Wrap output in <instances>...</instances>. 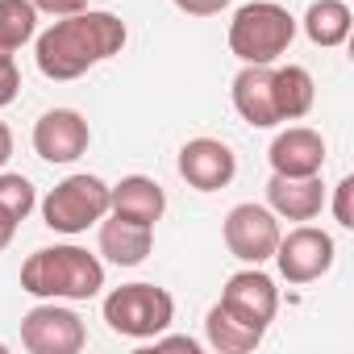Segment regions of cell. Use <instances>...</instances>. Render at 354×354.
<instances>
[{"label":"cell","instance_id":"obj_1","mask_svg":"<svg viewBox=\"0 0 354 354\" xmlns=\"http://www.w3.org/2000/svg\"><path fill=\"white\" fill-rule=\"evenodd\" d=\"M125 21L104 9H84L71 17H59L46 34H38L34 59L46 80H80L96 63L121 55L125 46Z\"/></svg>","mask_w":354,"mask_h":354},{"label":"cell","instance_id":"obj_2","mask_svg":"<svg viewBox=\"0 0 354 354\" xmlns=\"http://www.w3.org/2000/svg\"><path fill=\"white\" fill-rule=\"evenodd\" d=\"M104 288V263L80 246H46L21 263V292L38 300H92Z\"/></svg>","mask_w":354,"mask_h":354},{"label":"cell","instance_id":"obj_3","mask_svg":"<svg viewBox=\"0 0 354 354\" xmlns=\"http://www.w3.org/2000/svg\"><path fill=\"white\" fill-rule=\"evenodd\" d=\"M296 38V17L275 0H250L230 21V50L242 63H275Z\"/></svg>","mask_w":354,"mask_h":354},{"label":"cell","instance_id":"obj_4","mask_svg":"<svg viewBox=\"0 0 354 354\" xmlns=\"http://www.w3.org/2000/svg\"><path fill=\"white\" fill-rule=\"evenodd\" d=\"M175 321V300L158 283H121L104 296V325L121 337L150 342Z\"/></svg>","mask_w":354,"mask_h":354},{"label":"cell","instance_id":"obj_5","mask_svg":"<svg viewBox=\"0 0 354 354\" xmlns=\"http://www.w3.org/2000/svg\"><path fill=\"white\" fill-rule=\"evenodd\" d=\"M109 213V184L100 175H67L42 201V217L55 234H84Z\"/></svg>","mask_w":354,"mask_h":354},{"label":"cell","instance_id":"obj_6","mask_svg":"<svg viewBox=\"0 0 354 354\" xmlns=\"http://www.w3.org/2000/svg\"><path fill=\"white\" fill-rule=\"evenodd\" d=\"M88 342V329L80 321V313H71L59 300L34 304L21 317V346L30 354H80Z\"/></svg>","mask_w":354,"mask_h":354},{"label":"cell","instance_id":"obj_7","mask_svg":"<svg viewBox=\"0 0 354 354\" xmlns=\"http://www.w3.org/2000/svg\"><path fill=\"white\" fill-rule=\"evenodd\" d=\"M333 238L317 225H296L292 234H279V246H275V263H279V275L288 283H313L321 275H329L333 267Z\"/></svg>","mask_w":354,"mask_h":354},{"label":"cell","instance_id":"obj_8","mask_svg":"<svg viewBox=\"0 0 354 354\" xmlns=\"http://www.w3.org/2000/svg\"><path fill=\"white\" fill-rule=\"evenodd\" d=\"M221 234H225V246H230L234 259L259 267L279 246V217L271 209H263V205H234L225 213V230Z\"/></svg>","mask_w":354,"mask_h":354},{"label":"cell","instance_id":"obj_9","mask_svg":"<svg viewBox=\"0 0 354 354\" xmlns=\"http://www.w3.org/2000/svg\"><path fill=\"white\" fill-rule=\"evenodd\" d=\"M180 175L196 192H221L238 175V154L217 138H192L180 150Z\"/></svg>","mask_w":354,"mask_h":354},{"label":"cell","instance_id":"obj_10","mask_svg":"<svg viewBox=\"0 0 354 354\" xmlns=\"http://www.w3.org/2000/svg\"><path fill=\"white\" fill-rule=\"evenodd\" d=\"M88 142H92V129H88L84 113H75V109H50L34 125V150L46 162H75L88 150Z\"/></svg>","mask_w":354,"mask_h":354},{"label":"cell","instance_id":"obj_11","mask_svg":"<svg viewBox=\"0 0 354 354\" xmlns=\"http://www.w3.org/2000/svg\"><path fill=\"white\" fill-rule=\"evenodd\" d=\"M221 304L234 308L238 317H246L250 325H259V329L267 333V325H271L275 313H279V288H275L271 275H263L259 267H250V271H238V275L225 279Z\"/></svg>","mask_w":354,"mask_h":354},{"label":"cell","instance_id":"obj_12","mask_svg":"<svg viewBox=\"0 0 354 354\" xmlns=\"http://www.w3.org/2000/svg\"><path fill=\"white\" fill-rule=\"evenodd\" d=\"M234 109L254 129L279 125V109H275V67L271 63H242V71L234 75Z\"/></svg>","mask_w":354,"mask_h":354},{"label":"cell","instance_id":"obj_13","mask_svg":"<svg viewBox=\"0 0 354 354\" xmlns=\"http://www.w3.org/2000/svg\"><path fill=\"white\" fill-rule=\"evenodd\" d=\"M267 209L288 221H313L325 209V184L321 175H271L267 184Z\"/></svg>","mask_w":354,"mask_h":354},{"label":"cell","instance_id":"obj_14","mask_svg":"<svg viewBox=\"0 0 354 354\" xmlns=\"http://www.w3.org/2000/svg\"><path fill=\"white\" fill-rule=\"evenodd\" d=\"M267 158H271V175H321L325 138L308 125H292L271 142Z\"/></svg>","mask_w":354,"mask_h":354},{"label":"cell","instance_id":"obj_15","mask_svg":"<svg viewBox=\"0 0 354 354\" xmlns=\"http://www.w3.org/2000/svg\"><path fill=\"white\" fill-rule=\"evenodd\" d=\"M154 246V225H142V221H129V217H117V213H104L100 217V254L117 267H138L146 263Z\"/></svg>","mask_w":354,"mask_h":354},{"label":"cell","instance_id":"obj_16","mask_svg":"<svg viewBox=\"0 0 354 354\" xmlns=\"http://www.w3.org/2000/svg\"><path fill=\"white\" fill-rule=\"evenodd\" d=\"M109 213L142 221V225H154L167 213V192L150 180V175H125L121 184L109 188Z\"/></svg>","mask_w":354,"mask_h":354},{"label":"cell","instance_id":"obj_17","mask_svg":"<svg viewBox=\"0 0 354 354\" xmlns=\"http://www.w3.org/2000/svg\"><path fill=\"white\" fill-rule=\"evenodd\" d=\"M205 333H209V346L221 350V354H250V350L263 342V329L250 325L246 317H238L234 308H225L221 300L209 308V317H205Z\"/></svg>","mask_w":354,"mask_h":354},{"label":"cell","instance_id":"obj_18","mask_svg":"<svg viewBox=\"0 0 354 354\" xmlns=\"http://www.w3.org/2000/svg\"><path fill=\"white\" fill-rule=\"evenodd\" d=\"M350 21H354V13H350L346 0H313L308 13H304V34L313 46L333 50L350 38Z\"/></svg>","mask_w":354,"mask_h":354},{"label":"cell","instance_id":"obj_19","mask_svg":"<svg viewBox=\"0 0 354 354\" xmlns=\"http://www.w3.org/2000/svg\"><path fill=\"white\" fill-rule=\"evenodd\" d=\"M317 100V88H313V75L296 63L288 67H275V109H279V121H300Z\"/></svg>","mask_w":354,"mask_h":354},{"label":"cell","instance_id":"obj_20","mask_svg":"<svg viewBox=\"0 0 354 354\" xmlns=\"http://www.w3.org/2000/svg\"><path fill=\"white\" fill-rule=\"evenodd\" d=\"M38 34V9L30 0H0V50H21Z\"/></svg>","mask_w":354,"mask_h":354},{"label":"cell","instance_id":"obj_21","mask_svg":"<svg viewBox=\"0 0 354 354\" xmlns=\"http://www.w3.org/2000/svg\"><path fill=\"white\" fill-rule=\"evenodd\" d=\"M34 205H38V192H34V184L26 180V175H13V171H0V209H5L17 225L34 213Z\"/></svg>","mask_w":354,"mask_h":354},{"label":"cell","instance_id":"obj_22","mask_svg":"<svg viewBox=\"0 0 354 354\" xmlns=\"http://www.w3.org/2000/svg\"><path fill=\"white\" fill-rule=\"evenodd\" d=\"M21 92V71H17V59L13 50H0V109L13 104Z\"/></svg>","mask_w":354,"mask_h":354},{"label":"cell","instance_id":"obj_23","mask_svg":"<svg viewBox=\"0 0 354 354\" xmlns=\"http://www.w3.org/2000/svg\"><path fill=\"white\" fill-rule=\"evenodd\" d=\"M350 196H354V175H346V180L333 188V221L342 230H354V213H350Z\"/></svg>","mask_w":354,"mask_h":354},{"label":"cell","instance_id":"obj_24","mask_svg":"<svg viewBox=\"0 0 354 354\" xmlns=\"http://www.w3.org/2000/svg\"><path fill=\"white\" fill-rule=\"evenodd\" d=\"M30 5L46 17H71V13H84L88 0H30Z\"/></svg>","mask_w":354,"mask_h":354},{"label":"cell","instance_id":"obj_25","mask_svg":"<svg viewBox=\"0 0 354 354\" xmlns=\"http://www.w3.org/2000/svg\"><path fill=\"white\" fill-rule=\"evenodd\" d=\"M175 9L188 17H217L221 9H230V0H175Z\"/></svg>","mask_w":354,"mask_h":354},{"label":"cell","instance_id":"obj_26","mask_svg":"<svg viewBox=\"0 0 354 354\" xmlns=\"http://www.w3.org/2000/svg\"><path fill=\"white\" fill-rule=\"evenodd\" d=\"M150 342H154V350H188V354L201 350L192 337H162V333H158V337H150Z\"/></svg>","mask_w":354,"mask_h":354},{"label":"cell","instance_id":"obj_27","mask_svg":"<svg viewBox=\"0 0 354 354\" xmlns=\"http://www.w3.org/2000/svg\"><path fill=\"white\" fill-rule=\"evenodd\" d=\"M9 158H13V129L0 121V167H5Z\"/></svg>","mask_w":354,"mask_h":354},{"label":"cell","instance_id":"obj_28","mask_svg":"<svg viewBox=\"0 0 354 354\" xmlns=\"http://www.w3.org/2000/svg\"><path fill=\"white\" fill-rule=\"evenodd\" d=\"M13 234H17V221H13L5 209H0V250H5V246L13 242Z\"/></svg>","mask_w":354,"mask_h":354},{"label":"cell","instance_id":"obj_29","mask_svg":"<svg viewBox=\"0 0 354 354\" xmlns=\"http://www.w3.org/2000/svg\"><path fill=\"white\" fill-rule=\"evenodd\" d=\"M5 350H9V346H5V342H0V354H5Z\"/></svg>","mask_w":354,"mask_h":354}]
</instances>
